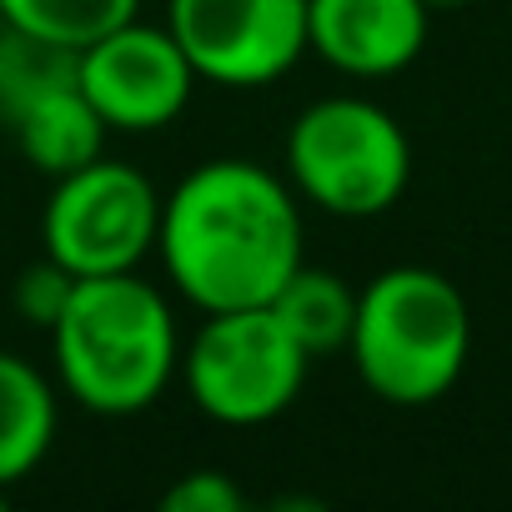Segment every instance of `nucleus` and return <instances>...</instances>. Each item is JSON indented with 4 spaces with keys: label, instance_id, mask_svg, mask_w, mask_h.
Here are the masks:
<instances>
[{
    "label": "nucleus",
    "instance_id": "1",
    "mask_svg": "<svg viewBox=\"0 0 512 512\" xmlns=\"http://www.w3.org/2000/svg\"><path fill=\"white\" fill-rule=\"evenodd\" d=\"M156 256L196 312L267 307L302 267L292 181L231 156L186 171L161 201Z\"/></svg>",
    "mask_w": 512,
    "mask_h": 512
},
{
    "label": "nucleus",
    "instance_id": "2",
    "mask_svg": "<svg viewBox=\"0 0 512 512\" xmlns=\"http://www.w3.org/2000/svg\"><path fill=\"white\" fill-rule=\"evenodd\" d=\"M56 382L96 417L146 412L181 367V337L166 297L141 272L76 277L51 322Z\"/></svg>",
    "mask_w": 512,
    "mask_h": 512
},
{
    "label": "nucleus",
    "instance_id": "3",
    "mask_svg": "<svg viewBox=\"0 0 512 512\" xmlns=\"http://www.w3.org/2000/svg\"><path fill=\"white\" fill-rule=\"evenodd\" d=\"M352 367L392 407L442 402L472 352V312L432 267H387L357 292Z\"/></svg>",
    "mask_w": 512,
    "mask_h": 512
},
{
    "label": "nucleus",
    "instance_id": "4",
    "mask_svg": "<svg viewBox=\"0 0 512 512\" xmlns=\"http://www.w3.org/2000/svg\"><path fill=\"white\" fill-rule=\"evenodd\" d=\"M287 181L332 216H382L412 181V141L367 96H322L287 131Z\"/></svg>",
    "mask_w": 512,
    "mask_h": 512
},
{
    "label": "nucleus",
    "instance_id": "5",
    "mask_svg": "<svg viewBox=\"0 0 512 512\" xmlns=\"http://www.w3.org/2000/svg\"><path fill=\"white\" fill-rule=\"evenodd\" d=\"M307 352L277 322L272 307H236V312H201V327L181 347L176 377L196 412L221 427H262L282 417L302 382Z\"/></svg>",
    "mask_w": 512,
    "mask_h": 512
},
{
    "label": "nucleus",
    "instance_id": "6",
    "mask_svg": "<svg viewBox=\"0 0 512 512\" xmlns=\"http://www.w3.org/2000/svg\"><path fill=\"white\" fill-rule=\"evenodd\" d=\"M161 231V191L146 171L126 161H86L56 176V191L41 211L46 256L71 277H111L136 272L156 251Z\"/></svg>",
    "mask_w": 512,
    "mask_h": 512
},
{
    "label": "nucleus",
    "instance_id": "7",
    "mask_svg": "<svg viewBox=\"0 0 512 512\" xmlns=\"http://www.w3.org/2000/svg\"><path fill=\"white\" fill-rule=\"evenodd\" d=\"M166 31L196 81L256 91L307 56V0H171Z\"/></svg>",
    "mask_w": 512,
    "mask_h": 512
},
{
    "label": "nucleus",
    "instance_id": "8",
    "mask_svg": "<svg viewBox=\"0 0 512 512\" xmlns=\"http://www.w3.org/2000/svg\"><path fill=\"white\" fill-rule=\"evenodd\" d=\"M76 81L106 121V131L126 136L171 126L196 91V71L176 36L146 21H126L86 51H76Z\"/></svg>",
    "mask_w": 512,
    "mask_h": 512
},
{
    "label": "nucleus",
    "instance_id": "9",
    "mask_svg": "<svg viewBox=\"0 0 512 512\" xmlns=\"http://www.w3.org/2000/svg\"><path fill=\"white\" fill-rule=\"evenodd\" d=\"M427 0H307V51L352 81H387L427 46Z\"/></svg>",
    "mask_w": 512,
    "mask_h": 512
},
{
    "label": "nucleus",
    "instance_id": "10",
    "mask_svg": "<svg viewBox=\"0 0 512 512\" xmlns=\"http://www.w3.org/2000/svg\"><path fill=\"white\" fill-rule=\"evenodd\" d=\"M0 106L11 116L21 156L46 176H66V171L96 161L111 136L76 81V56H61L56 71H41V66L21 71L0 91Z\"/></svg>",
    "mask_w": 512,
    "mask_h": 512
},
{
    "label": "nucleus",
    "instance_id": "11",
    "mask_svg": "<svg viewBox=\"0 0 512 512\" xmlns=\"http://www.w3.org/2000/svg\"><path fill=\"white\" fill-rule=\"evenodd\" d=\"M56 442V387L16 352H0V487L41 467Z\"/></svg>",
    "mask_w": 512,
    "mask_h": 512
},
{
    "label": "nucleus",
    "instance_id": "12",
    "mask_svg": "<svg viewBox=\"0 0 512 512\" xmlns=\"http://www.w3.org/2000/svg\"><path fill=\"white\" fill-rule=\"evenodd\" d=\"M267 307L277 312V322L297 337V347L307 357H332V352H347V342H352L357 292L327 267L302 262Z\"/></svg>",
    "mask_w": 512,
    "mask_h": 512
},
{
    "label": "nucleus",
    "instance_id": "13",
    "mask_svg": "<svg viewBox=\"0 0 512 512\" xmlns=\"http://www.w3.org/2000/svg\"><path fill=\"white\" fill-rule=\"evenodd\" d=\"M136 11L141 0H0V21L11 26V36L61 56L86 51L106 31L136 21Z\"/></svg>",
    "mask_w": 512,
    "mask_h": 512
},
{
    "label": "nucleus",
    "instance_id": "14",
    "mask_svg": "<svg viewBox=\"0 0 512 512\" xmlns=\"http://www.w3.org/2000/svg\"><path fill=\"white\" fill-rule=\"evenodd\" d=\"M71 287H76V277L61 267V262H51V256H41L36 267H26L21 277H16V312L31 322V327H41V332H51V322L61 317V307H66V297H71Z\"/></svg>",
    "mask_w": 512,
    "mask_h": 512
},
{
    "label": "nucleus",
    "instance_id": "15",
    "mask_svg": "<svg viewBox=\"0 0 512 512\" xmlns=\"http://www.w3.org/2000/svg\"><path fill=\"white\" fill-rule=\"evenodd\" d=\"M161 507L166 512H241L246 507V492L216 472V467H196V472H181L166 492H161Z\"/></svg>",
    "mask_w": 512,
    "mask_h": 512
},
{
    "label": "nucleus",
    "instance_id": "16",
    "mask_svg": "<svg viewBox=\"0 0 512 512\" xmlns=\"http://www.w3.org/2000/svg\"><path fill=\"white\" fill-rule=\"evenodd\" d=\"M432 11H452V6H472V0H427Z\"/></svg>",
    "mask_w": 512,
    "mask_h": 512
},
{
    "label": "nucleus",
    "instance_id": "17",
    "mask_svg": "<svg viewBox=\"0 0 512 512\" xmlns=\"http://www.w3.org/2000/svg\"><path fill=\"white\" fill-rule=\"evenodd\" d=\"M11 507V487H0V512H6Z\"/></svg>",
    "mask_w": 512,
    "mask_h": 512
}]
</instances>
